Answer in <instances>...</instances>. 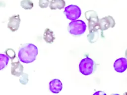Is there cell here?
Wrapping results in <instances>:
<instances>
[{
  "instance_id": "obj_1",
  "label": "cell",
  "mask_w": 127,
  "mask_h": 95,
  "mask_svg": "<svg viewBox=\"0 0 127 95\" xmlns=\"http://www.w3.org/2000/svg\"><path fill=\"white\" fill-rule=\"evenodd\" d=\"M38 54L37 47L31 43L23 44L19 48L18 56L20 61L24 63L33 62Z\"/></svg>"
},
{
  "instance_id": "obj_2",
  "label": "cell",
  "mask_w": 127,
  "mask_h": 95,
  "mask_svg": "<svg viewBox=\"0 0 127 95\" xmlns=\"http://www.w3.org/2000/svg\"><path fill=\"white\" fill-rule=\"evenodd\" d=\"M78 67L79 72L82 74L88 76L94 73L96 70V64L92 59L86 56L80 61Z\"/></svg>"
},
{
  "instance_id": "obj_3",
  "label": "cell",
  "mask_w": 127,
  "mask_h": 95,
  "mask_svg": "<svg viewBox=\"0 0 127 95\" xmlns=\"http://www.w3.org/2000/svg\"><path fill=\"white\" fill-rule=\"evenodd\" d=\"M85 23L81 20H73L68 26V32L74 36H80L84 34L86 29Z\"/></svg>"
},
{
  "instance_id": "obj_4",
  "label": "cell",
  "mask_w": 127,
  "mask_h": 95,
  "mask_svg": "<svg viewBox=\"0 0 127 95\" xmlns=\"http://www.w3.org/2000/svg\"><path fill=\"white\" fill-rule=\"evenodd\" d=\"M85 18L88 21V29L89 32L97 30L99 29V19L96 12L93 10H88L85 12Z\"/></svg>"
},
{
  "instance_id": "obj_5",
  "label": "cell",
  "mask_w": 127,
  "mask_h": 95,
  "mask_svg": "<svg viewBox=\"0 0 127 95\" xmlns=\"http://www.w3.org/2000/svg\"><path fill=\"white\" fill-rule=\"evenodd\" d=\"M64 13L67 19L73 21L80 17L81 14V10L77 5L71 4L65 8Z\"/></svg>"
},
{
  "instance_id": "obj_6",
  "label": "cell",
  "mask_w": 127,
  "mask_h": 95,
  "mask_svg": "<svg viewBox=\"0 0 127 95\" xmlns=\"http://www.w3.org/2000/svg\"><path fill=\"white\" fill-rule=\"evenodd\" d=\"M21 21L19 14L13 15L10 17L7 23V28L12 32H15L18 29Z\"/></svg>"
},
{
  "instance_id": "obj_7",
  "label": "cell",
  "mask_w": 127,
  "mask_h": 95,
  "mask_svg": "<svg viewBox=\"0 0 127 95\" xmlns=\"http://www.w3.org/2000/svg\"><path fill=\"white\" fill-rule=\"evenodd\" d=\"M11 74L16 77L20 76L23 73V66L21 64L19 61L16 58V61H13V60H11Z\"/></svg>"
},
{
  "instance_id": "obj_8",
  "label": "cell",
  "mask_w": 127,
  "mask_h": 95,
  "mask_svg": "<svg viewBox=\"0 0 127 95\" xmlns=\"http://www.w3.org/2000/svg\"><path fill=\"white\" fill-rule=\"evenodd\" d=\"M114 68L117 72H124L127 68V59L124 57L117 59L114 62Z\"/></svg>"
},
{
  "instance_id": "obj_9",
  "label": "cell",
  "mask_w": 127,
  "mask_h": 95,
  "mask_svg": "<svg viewBox=\"0 0 127 95\" xmlns=\"http://www.w3.org/2000/svg\"><path fill=\"white\" fill-rule=\"evenodd\" d=\"M98 24L100 28L102 30H105L109 27H113L114 26L115 22L113 18L109 16L100 19Z\"/></svg>"
},
{
  "instance_id": "obj_10",
  "label": "cell",
  "mask_w": 127,
  "mask_h": 95,
  "mask_svg": "<svg viewBox=\"0 0 127 95\" xmlns=\"http://www.w3.org/2000/svg\"><path fill=\"white\" fill-rule=\"evenodd\" d=\"M63 88L61 81L57 79H54L49 83V89L51 92L54 94L60 93Z\"/></svg>"
},
{
  "instance_id": "obj_11",
  "label": "cell",
  "mask_w": 127,
  "mask_h": 95,
  "mask_svg": "<svg viewBox=\"0 0 127 95\" xmlns=\"http://www.w3.org/2000/svg\"><path fill=\"white\" fill-rule=\"evenodd\" d=\"M65 5V2L64 0H52L49 4V7L51 10L57 9H62Z\"/></svg>"
},
{
  "instance_id": "obj_12",
  "label": "cell",
  "mask_w": 127,
  "mask_h": 95,
  "mask_svg": "<svg viewBox=\"0 0 127 95\" xmlns=\"http://www.w3.org/2000/svg\"><path fill=\"white\" fill-rule=\"evenodd\" d=\"M43 39L48 44H52L55 39V35L53 31L49 28H46L43 33Z\"/></svg>"
},
{
  "instance_id": "obj_13",
  "label": "cell",
  "mask_w": 127,
  "mask_h": 95,
  "mask_svg": "<svg viewBox=\"0 0 127 95\" xmlns=\"http://www.w3.org/2000/svg\"><path fill=\"white\" fill-rule=\"evenodd\" d=\"M9 57L3 54H0V70L4 68L9 61Z\"/></svg>"
},
{
  "instance_id": "obj_14",
  "label": "cell",
  "mask_w": 127,
  "mask_h": 95,
  "mask_svg": "<svg viewBox=\"0 0 127 95\" xmlns=\"http://www.w3.org/2000/svg\"><path fill=\"white\" fill-rule=\"evenodd\" d=\"M21 6L24 9H31L33 7V3L30 0H22L20 2Z\"/></svg>"
},
{
  "instance_id": "obj_15",
  "label": "cell",
  "mask_w": 127,
  "mask_h": 95,
  "mask_svg": "<svg viewBox=\"0 0 127 95\" xmlns=\"http://www.w3.org/2000/svg\"><path fill=\"white\" fill-rule=\"evenodd\" d=\"M5 53L7 56H8L9 58L11 59V60H14L15 58V51L12 48H7L5 50Z\"/></svg>"
},
{
  "instance_id": "obj_16",
  "label": "cell",
  "mask_w": 127,
  "mask_h": 95,
  "mask_svg": "<svg viewBox=\"0 0 127 95\" xmlns=\"http://www.w3.org/2000/svg\"><path fill=\"white\" fill-rule=\"evenodd\" d=\"M19 82L22 85H26L28 82V75L26 73H23L20 77Z\"/></svg>"
},
{
  "instance_id": "obj_17",
  "label": "cell",
  "mask_w": 127,
  "mask_h": 95,
  "mask_svg": "<svg viewBox=\"0 0 127 95\" xmlns=\"http://www.w3.org/2000/svg\"><path fill=\"white\" fill-rule=\"evenodd\" d=\"M50 4L49 0H39V6L42 8H45L48 7Z\"/></svg>"
}]
</instances>
